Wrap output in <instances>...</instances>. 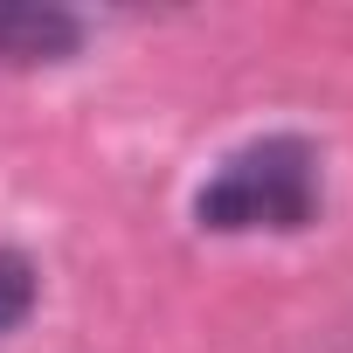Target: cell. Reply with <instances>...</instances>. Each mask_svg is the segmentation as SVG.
I'll return each mask as SVG.
<instances>
[{"mask_svg": "<svg viewBox=\"0 0 353 353\" xmlns=\"http://www.w3.org/2000/svg\"><path fill=\"white\" fill-rule=\"evenodd\" d=\"M201 229L243 236V229H305L319 215V152L291 132L277 139H250L243 152H229L201 194H194Z\"/></svg>", "mask_w": 353, "mask_h": 353, "instance_id": "6da1fadb", "label": "cell"}, {"mask_svg": "<svg viewBox=\"0 0 353 353\" xmlns=\"http://www.w3.org/2000/svg\"><path fill=\"white\" fill-rule=\"evenodd\" d=\"M77 42H83V21L63 8H0V63H21V70L63 63L77 56Z\"/></svg>", "mask_w": 353, "mask_h": 353, "instance_id": "7a4b0ae2", "label": "cell"}, {"mask_svg": "<svg viewBox=\"0 0 353 353\" xmlns=\"http://www.w3.org/2000/svg\"><path fill=\"white\" fill-rule=\"evenodd\" d=\"M28 305H35V263L21 250H0V332L21 325Z\"/></svg>", "mask_w": 353, "mask_h": 353, "instance_id": "3957f363", "label": "cell"}]
</instances>
